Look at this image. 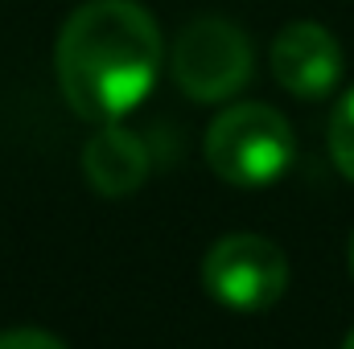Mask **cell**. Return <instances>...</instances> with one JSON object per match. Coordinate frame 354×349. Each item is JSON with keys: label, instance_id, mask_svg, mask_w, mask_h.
<instances>
[{"label": "cell", "instance_id": "6da1fadb", "mask_svg": "<svg viewBox=\"0 0 354 349\" xmlns=\"http://www.w3.org/2000/svg\"><path fill=\"white\" fill-rule=\"evenodd\" d=\"M161 29L136 0L79 4L54 46L58 90L75 115L115 123L153 90L161 70Z\"/></svg>", "mask_w": 354, "mask_h": 349}, {"label": "cell", "instance_id": "7a4b0ae2", "mask_svg": "<svg viewBox=\"0 0 354 349\" xmlns=\"http://www.w3.org/2000/svg\"><path fill=\"white\" fill-rule=\"evenodd\" d=\"M297 136L288 119L268 103H235L206 132V165L239 189H260L288 173Z\"/></svg>", "mask_w": 354, "mask_h": 349}, {"label": "cell", "instance_id": "3957f363", "mask_svg": "<svg viewBox=\"0 0 354 349\" xmlns=\"http://www.w3.org/2000/svg\"><path fill=\"white\" fill-rule=\"evenodd\" d=\"M252 41L223 17H198L177 33L169 54L174 83L194 103H223L252 83Z\"/></svg>", "mask_w": 354, "mask_h": 349}, {"label": "cell", "instance_id": "277c9868", "mask_svg": "<svg viewBox=\"0 0 354 349\" xmlns=\"http://www.w3.org/2000/svg\"><path fill=\"white\" fill-rule=\"evenodd\" d=\"M206 292L235 312H264L288 288V259L264 235H227L202 259Z\"/></svg>", "mask_w": 354, "mask_h": 349}, {"label": "cell", "instance_id": "5b68a950", "mask_svg": "<svg viewBox=\"0 0 354 349\" xmlns=\"http://www.w3.org/2000/svg\"><path fill=\"white\" fill-rule=\"evenodd\" d=\"M272 74L297 99H326L342 83V46L317 21H292L272 41Z\"/></svg>", "mask_w": 354, "mask_h": 349}, {"label": "cell", "instance_id": "8992f818", "mask_svg": "<svg viewBox=\"0 0 354 349\" xmlns=\"http://www.w3.org/2000/svg\"><path fill=\"white\" fill-rule=\"evenodd\" d=\"M83 177L103 197H128L149 177V148L136 132L103 123L83 148Z\"/></svg>", "mask_w": 354, "mask_h": 349}, {"label": "cell", "instance_id": "52a82bcc", "mask_svg": "<svg viewBox=\"0 0 354 349\" xmlns=\"http://www.w3.org/2000/svg\"><path fill=\"white\" fill-rule=\"evenodd\" d=\"M330 157H334L338 173L354 181V87L338 99V107L330 115Z\"/></svg>", "mask_w": 354, "mask_h": 349}, {"label": "cell", "instance_id": "ba28073f", "mask_svg": "<svg viewBox=\"0 0 354 349\" xmlns=\"http://www.w3.org/2000/svg\"><path fill=\"white\" fill-rule=\"evenodd\" d=\"M0 349H66L58 337H50L46 329H4Z\"/></svg>", "mask_w": 354, "mask_h": 349}, {"label": "cell", "instance_id": "9c48e42d", "mask_svg": "<svg viewBox=\"0 0 354 349\" xmlns=\"http://www.w3.org/2000/svg\"><path fill=\"white\" fill-rule=\"evenodd\" d=\"M342 349H354V329L346 333V341H342Z\"/></svg>", "mask_w": 354, "mask_h": 349}, {"label": "cell", "instance_id": "30bf717a", "mask_svg": "<svg viewBox=\"0 0 354 349\" xmlns=\"http://www.w3.org/2000/svg\"><path fill=\"white\" fill-rule=\"evenodd\" d=\"M351 271H354V243H351Z\"/></svg>", "mask_w": 354, "mask_h": 349}]
</instances>
